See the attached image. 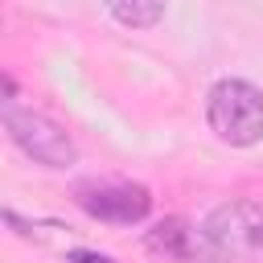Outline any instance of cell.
Masks as SVG:
<instances>
[{"label":"cell","mask_w":263,"mask_h":263,"mask_svg":"<svg viewBox=\"0 0 263 263\" xmlns=\"http://www.w3.org/2000/svg\"><path fill=\"white\" fill-rule=\"evenodd\" d=\"M144 247L152 255H164V259L185 263V259H193V230H189L185 218H164V222H156L144 234Z\"/></svg>","instance_id":"5"},{"label":"cell","mask_w":263,"mask_h":263,"mask_svg":"<svg viewBox=\"0 0 263 263\" xmlns=\"http://www.w3.org/2000/svg\"><path fill=\"white\" fill-rule=\"evenodd\" d=\"M210 132L230 148H251L263 140V90L247 78H222L205 95Z\"/></svg>","instance_id":"1"},{"label":"cell","mask_w":263,"mask_h":263,"mask_svg":"<svg viewBox=\"0 0 263 263\" xmlns=\"http://www.w3.org/2000/svg\"><path fill=\"white\" fill-rule=\"evenodd\" d=\"M205 251L226 263L263 259V205L259 201H226L201 222Z\"/></svg>","instance_id":"2"},{"label":"cell","mask_w":263,"mask_h":263,"mask_svg":"<svg viewBox=\"0 0 263 263\" xmlns=\"http://www.w3.org/2000/svg\"><path fill=\"white\" fill-rule=\"evenodd\" d=\"M4 119H8V132H12V140L21 144V152L33 156L37 164H45V168H66V164H74V156H78L74 140H70L66 127H62L58 119H49L45 111L21 107V111H8Z\"/></svg>","instance_id":"3"},{"label":"cell","mask_w":263,"mask_h":263,"mask_svg":"<svg viewBox=\"0 0 263 263\" xmlns=\"http://www.w3.org/2000/svg\"><path fill=\"white\" fill-rule=\"evenodd\" d=\"M12 103H16V82H12V74L0 70V115H8Z\"/></svg>","instance_id":"7"},{"label":"cell","mask_w":263,"mask_h":263,"mask_svg":"<svg viewBox=\"0 0 263 263\" xmlns=\"http://www.w3.org/2000/svg\"><path fill=\"white\" fill-rule=\"evenodd\" d=\"M111 16L119 21V25H132V29H144V25H156L160 16H164V4H156V0H148V4H111Z\"/></svg>","instance_id":"6"},{"label":"cell","mask_w":263,"mask_h":263,"mask_svg":"<svg viewBox=\"0 0 263 263\" xmlns=\"http://www.w3.org/2000/svg\"><path fill=\"white\" fill-rule=\"evenodd\" d=\"M78 205L99 222L136 226L148 218L152 193L144 185H132V181H86V185H78Z\"/></svg>","instance_id":"4"},{"label":"cell","mask_w":263,"mask_h":263,"mask_svg":"<svg viewBox=\"0 0 263 263\" xmlns=\"http://www.w3.org/2000/svg\"><path fill=\"white\" fill-rule=\"evenodd\" d=\"M66 259H70V263H115L111 255H99V251H70Z\"/></svg>","instance_id":"8"}]
</instances>
